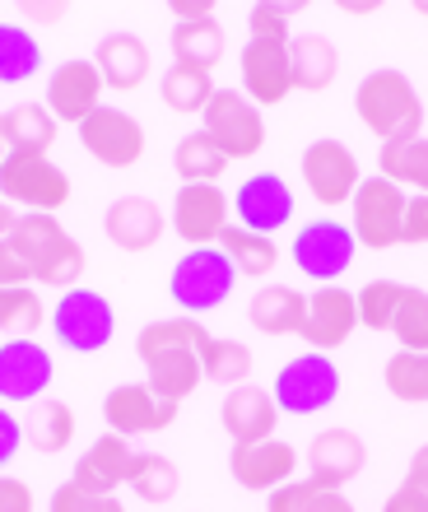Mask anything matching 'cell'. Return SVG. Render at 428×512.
Instances as JSON below:
<instances>
[{"mask_svg":"<svg viewBox=\"0 0 428 512\" xmlns=\"http://www.w3.org/2000/svg\"><path fill=\"white\" fill-rule=\"evenodd\" d=\"M80 145L89 159H98L103 168H135L145 159V126L135 122L131 112L121 108H98L89 122L80 126Z\"/></svg>","mask_w":428,"mask_h":512,"instance_id":"12","label":"cell"},{"mask_svg":"<svg viewBox=\"0 0 428 512\" xmlns=\"http://www.w3.org/2000/svg\"><path fill=\"white\" fill-rule=\"evenodd\" d=\"M107 433L135 438V433H159L177 419V401H163L149 382H121L103 396Z\"/></svg>","mask_w":428,"mask_h":512,"instance_id":"14","label":"cell"},{"mask_svg":"<svg viewBox=\"0 0 428 512\" xmlns=\"http://www.w3.org/2000/svg\"><path fill=\"white\" fill-rule=\"evenodd\" d=\"M219 419H224V433L233 438V447L238 443H266V438H275V429H280V405H275V396L261 387H233L219 401Z\"/></svg>","mask_w":428,"mask_h":512,"instance_id":"22","label":"cell"},{"mask_svg":"<svg viewBox=\"0 0 428 512\" xmlns=\"http://www.w3.org/2000/svg\"><path fill=\"white\" fill-rule=\"evenodd\" d=\"M354 112L382 145L424 135V98L401 70H368L354 89Z\"/></svg>","mask_w":428,"mask_h":512,"instance_id":"1","label":"cell"},{"mask_svg":"<svg viewBox=\"0 0 428 512\" xmlns=\"http://www.w3.org/2000/svg\"><path fill=\"white\" fill-rule=\"evenodd\" d=\"M210 345V331L205 322L196 317H163V322H149L140 326V336H135V354H140V364H149L154 354H168V350H205Z\"/></svg>","mask_w":428,"mask_h":512,"instance_id":"30","label":"cell"},{"mask_svg":"<svg viewBox=\"0 0 428 512\" xmlns=\"http://www.w3.org/2000/svg\"><path fill=\"white\" fill-rule=\"evenodd\" d=\"M47 512H126V508H121L117 494H89V489H80L75 480H66V485L52 494Z\"/></svg>","mask_w":428,"mask_h":512,"instance_id":"45","label":"cell"},{"mask_svg":"<svg viewBox=\"0 0 428 512\" xmlns=\"http://www.w3.org/2000/svg\"><path fill=\"white\" fill-rule=\"evenodd\" d=\"M0 196L24 215H56L70 201V173L47 154H10L0 163Z\"/></svg>","mask_w":428,"mask_h":512,"instance_id":"4","label":"cell"},{"mask_svg":"<svg viewBox=\"0 0 428 512\" xmlns=\"http://www.w3.org/2000/svg\"><path fill=\"white\" fill-rule=\"evenodd\" d=\"M368 461V447L354 429L335 424V429H321L308 447V480L317 489H345L354 475L363 471Z\"/></svg>","mask_w":428,"mask_h":512,"instance_id":"20","label":"cell"},{"mask_svg":"<svg viewBox=\"0 0 428 512\" xmlns=\"http://www.w3.org/2000/svg\"><path fill=\"white\" fill-rule=\"evenodd\" d=\"M131 489L140 503H173L177 489H182V471H177L168 457H159V452H140V461H135V475H131Z\"/></svg>","mask_w":428,"mask_h":512,"instance_id":"37","label":"cell"},{"mask_svg":"<svg viewBox=\"0 0 428 512\" xmlns=\"http://www.w3.org/2000/svg\"><path fill=\"white\" fill-rule=\"evenodd\" d=\"M233 275L238 270L219 247H191L168 275V294L187 317H201V312H214L233 294Z\"/></svg>","mask_w":428,"mask_h":512,"instance_id":"5","label":"cell"},{"mask_svg":"<svg viewBox=\"0 0 428 512\" xmlns=\"http://www.w3.org/2000/svg\"><path fill=\"white\" fill-rule=\"evenodd\" d=\"M228 210H233V201L224 196L219 182H182L173 196V233L187 247H219L224 229L233 224Z\"/></svg>","mask_w":428,"mask_h":512,"instance_id":"10","label":"cell"},{"mask_svg":"<svg viewBox=\"0 0 428 512\" xmlns=\"http://www.w3.org/2000/svg\"><path fill=\"white\" fill-rule=\"evenodd\" d=\"M354 298H359V326H368V331H391L396 308H401V298H405V284L401 280H368Z\"/></svg>","mask_w":428,"mask_h":512,"instance_id":"41","label":"cell"},{"mask_svg":"<svg viewBox=\"0 0 428 512\" xmlns=\"http://www.w3.org/2000/svg\"><path fill=\"white\" fill-rule=\"evenodd\" d=\"M242 70V94L252 98L256 108H280L284 98L294 94V66H289V42H266L247 38L238 56Z\"/></svg>","mask_w":428,"mask_h":512,"instance_id":"13","label":"cell"},{"mask_svg":"<svg viewBox=\"0 0 428 512\" xmlns=\"http://www.w3.org/2000/svg\"><path fill=\"white\" fill-rule=\"evenodd\" d=\"M415 10H419V14H424V19H428V0H419V5H415Z\"/></svg>","mask_w":428,"mask_h":512,"instance_id":"56","label":"cell"},{"mask_svg":"<svg viewBox=\"0 0 428 512\" xmlns=\"http://www.w3.org/2000/svg\"><path fill=\"white\" fill-rule=\"evenodd\" d=\"M201 131L210 135L214 145L224 149V159H256L266 145V122L261 108L242 89H214L210 108L201 112Z\"/></svg>","mask_w":428,"mask_h":512,"instance_id":"7","label":"cell"},{"mask_svg":"<svg viewBox=\"0 0 428 512\" xmlns=\"http://www.w3.org/2000/svg\"><path fill=\"white\" fill-rule=\"evenodd\" d=\"M94 66L107 89L131 94V89H140L149 80V47L135 33H107L94 47Z\"/></svg>","mask_w":428,"mask_h":512,"instance_id":"24","label":"cell"},{"mask_svg":"<svg viewBox=\"0 0 428 512\" xmlns=\"http://www.w3.org/2000/svg\"><path fill=\"white\" fill-rule=\"evenodd\" d=\"M56 364L38 340H5L0 345V401L5 405H33L52 387Z\"/></svg>","mask_w":428,"mask_h":512,"instance_id":"19","label":"cell"},{"mask_svg":"<svg viewBox=\"0 0 428 512\" xmlns=\"http://www.w3.org/2000/svg\"><path fill=\"white\" fill-rule=\"evenodd\" d=\"M377 173L391 177L396 187H410L415 196H428V135L382 145L377 149Z\"/></svg>","mask_w":428,"mask_h":512,"instance_id":"31","label":"cell"},{"mask_svg":"<svg viewBox=\"0 0 428 512\" xmlns=\"http://www.w3.org/2000/svg\"><path fill=\"white\" fill-rule=\"evenodd\" d=\"M308 512H354V503L345 499V489H317Z\"/></svg>","mask_w":428,"mask_h":512,"instance_id":"52","label":"cell"},{"mask_svg":"<svg viewBox=\"0 0 428 512\" xmlns=\"http://www.w3.org/2000/svg\"><path fill=\"white\" fill-rule=\"evenodd\" d=\"M173 56L182 66H201L214 70L224 61V28L214 19H201V24H177L173 28Z\"/></svg>","mask_w":428,"mask_h":512,"instance_id":"36","label":"cell"},{"mask_svg":"<svg viewBox=\"0 0 428 512\" xmlns=\"http://www.w3.org/2000/svg\"><path fill=\"white\" fill-rule=\"evenodd\" d=\"M0 135L10 154H47L61 135V122L47 112V103H19V108L0 112Z\"/></svg>","mask_w":428,"mask_h":512,"instance_id":"26","label":"cell"},{"mask_svg":"<svg viewBox=\"0 0 428 512\" xmlns=\"http://www.w3.org/2000/svg\"><path fill=\"white\" fill-rule=\"evenodd\" d=\"M303 182H308L317 205L354 201V191H359V182H363L354 149H349L345 140H331V135L312 140V145L303 149Z\"/></svg>","mask_w":428,"mask_h":512,"instance_id":"11","label":"cell"},{"mask_svg":"<svg viewBox=\"0 0 428 512\" xmlns=\"http://www.w3.org/2000/svg\"><path fill=\"white\" fill-rule=\"evenodd\" d=\"M289 66H294V89L321 94V89H331L335 70H340V52H335V42L321 38V33H294V42H289Z\"/></svg>","mask_w":428,"mask_h":512,"instance_id":"27","label":"cell"},{"mask_svg":"<svg viewBox=\"0 0 428 512\" xmlns=\"http://www.w3.org/2000/svg\"><path fill=\"white\" fill-rule=\"evenodd\" d=\"M233 215H238L242 229L275 238L294 219V191H289V182L280 173H252L233 191Z\"/></svg>","mask_w":428,"mask_h":512,"instance_id":"18","label":"cell"},{"mask_svg":"<svg viewBox=\"0 0 428 512\" xmlns=\"http://www.w3.org/2000/svg\"><path fill=\"white\" fill-rule=\"evenodd\" d=\"M382 512H428V443L410 457L405 480L391 489V499L382 503Z\"/></svg>","mask_w":428,"mask_h":512,"instance_id":"43","label":"cell"},{"mask_svg":"<svg viewBox=\"0 0 428 512\" xmlns=\"http://www.w3.org/2000/svg\"><path fill=\"white\" fill-rule=\"evenodd\" d=\"M42 326H47V308H42V298L33 284L0 294V331L10 340H33Z\"/></svg>","mask_w":428,"mask_h":512,"instance_id":"40","label":"cell"},{"mask_svg":"<svg viewBox=\"0 0 428 512\" xmlns=\"http://www.w3.org/2000/svg\"><path fill=\"white\" fill-rule=\"evenodd\" d=\"M14 224H19V210H10V201L0 196V243H5V238L14 233Z\"/></svg>","mask_w":428,"mask_h":512,"instance_id":"53","label":"cell"},{"mask_svg":"<svg viewBox=\"0 0 428 512\" xmlns=\"http://www.w3.org/2000/svg\"><path fill=\"white\" fill-rule=\"evenodd\" d=\"M19 447H24V419H14L10 405H0V471L14 461Z\"/></svg>","mask_w":428,"mask_h":512,"instance_id":"49","label":"cell"},{"mask_svg":"<svg viewBox=\"0 0 428 512\" xmlns=\"http://www.w3.org/2000/svg\"><path fill=\"white\" fill-rule=\"evenodd\" d=\"M5 159H10V149H5V135H0V163H5Z\"/></svg>","mask_w":428,"mask_h":512,"instance_id":"55","label":"cell"},{"mask_svg":"<svg viewBox=\"0 0 428 512\" xmlns=\"http://www.w3.org/2000/svg\"><path fill=\"white\" fill-rule=\"evenodd\" d=\"M354 252H359V238H354V229L340 224V219H312V224H303V229L294 233V247H289L294 266L317 284L340 280V275L354 266Z\"/></svg>","mask_w":428,"mask_h":512,"instance_id":"9","label":"cell"},{"mask_svg":"<svg viewBox=\"0 0 428 512\" xmlns=\"http://www.w3.org/2000/svg\"><path fill=\"white\" fill-rule=\"evenodd\" d=\"M382 382L396 401L405 405H428V354H410V350H396L382 368Z\"/></svg>","mask_w":428,"mask_h":512,"instance_id":"39","label":"cell"},{"mask_svg":"<svg viewBox=\"0 0 428 512\" xmlns=\"http://www.w3.org/2000/svg\"><path fill=\"white\" fill-rule=\"evenodd\" d=\"M391 336L401 340V350L428 354V294L424 289H410V284H405V298H401V308H396Z\"/></svg>","mask_w":428,"mask_h":512,"instance_id":"42","label":"cell"},{"mask_svg":"<svg viewBox=\"0 0 428 512\" xmlns=\"http://www.w3.org/2000/svg\"><path fill=\"white\" fill-rule=\"evenodd\" d=\"M42 70L38 38L19 24H0V84H24Z\"/></svg>","mask_w":428,"mask_h":512,"instance_id":"35","label":"cell"},{"mask_svg":"<svg viewBox=\"0 0 428 512\" xmlns=\"http://www.w3.org/2000/svg\"><path fill=\"white\" fill-rule=\"evenodd\" d=\"M177 24H201V19H214V5L210 0H168Z\"/></svg>","mask_w":428,"mask_h":512,"instance_id":"51","label":"cell"},{"mask_svg":"<svg viewBox=\"0 0 428 512\" xmlns=\"http://www.w3.org/2000/svg\"><path fill=\"white\" fill-rule=\"evenodd\" d=\"M173 168H177V177H182V182H219V177H224V168H228V159H224V149L214 145L205 131H191V135H182V140H177Z\"/></svg>","mask_w":428,"mask_h":512,"instance_id":"34","label":"cell"},{"mask_svg":"<svg viewBox=\"0 0 428 512\" xmlns=\"http://www.w3.org/2000/svg\"><path fill=\"white\" fill-rule=\"evenodd\" d=\"M28 14H42V19H61V5H24Z\"/></svg>","mask_w":428,"mask_h":512,"instance_id":"54","label":"cell"},{"mask_svg":"<svg viewBox=\"0 0 428 512\" xmlns=\"http://www.w3.org/2000/svg\"><path fill=\"white\" fill-rule=\"evenodd\" d=\"M70 438H75V410L66 401H56V396H42V401L28 405L24 415V443L56 457V452H66Z\"/></svg>","mask_w":428,"mask_h":512,"instance_id":"28","label":"cell"},{"mask_svg":"<svg viewBox=\"0 0 428 512\" xmlns=\"http://www.w3.org/2000/svg\"><path fill=\"white\" fill-rule=\"evenodd\" d=\"M149 373V387L159 391L163 401H187L191 391L205 382V368H201V350H168V354H154L145 364Z\"/></svg>","mask_w":428,"mask_h":512,"instance_id":"29","label":"cell"},{"mask_svg":"<svg viewBox=\"0 0 428 512\" xmlns=\"http://www.w3.org/2000/svg\"><path fill=\"white\" fill-rule=\"evenodd\" d=\"M163 229H168V219L149 196H117L103 215V233L121 252H149L163 238Z\"/></svg>","mask_w":428,"mask_h":512,"instance_id":"23","label":"cell"},{"mask_svg":"<svg viewBox=\"0 0 428 512\" xmlns=\"http://www.w3.org/2000/svg\"><path fill=\"white\" fill-rule=\"evenodd\" d=\"M0 512H33V489L14 475H0Z\"/></svg>","mask_w":428,"mask_h":512,"instance_id":"50","label":"cell"},{"mask_svg":"<svg viewBox=\"0 0 428 512\" xmlns=\"http://www.w3.org/2000/svg\"><path fill=\"white\" fill-rule=\"evenodd\" d=\"M405 187H396L391 177L373 173L363 177L359 191H354V201H349V229L359 238V247L368 252H391V247H401V229H405Z\"/></svg>","mask_w":428,"mask_h":512,"instance_id":"3","label":"cell"},{"mask_svg":"<svg viewBox=\"0 0 428 512\" xmlns=\"http://www.w3.org/2000/svg\"><path fill=\"white\" fill-rule=\"evenodd\" d=\"M303 10V5H252V14H247V28H252V38H266V42H294V28H289V19Z\"/></svg>","mask_w":428,"mask_h":512,"instance_id":"44","label":"cell"},{"mask_svg":"<svg viewBox=\"0 0 428 512\" xmlns=\"http://www.w3.org/2000/svg\"><path fill=\"white\" fill-rule=\"evenodd\" d=\"M303 317H308V298L298 289H289V284H261L252 294V303H247V322L261 336H298Z\"/></svg>","mask_w":428,"mask_h":512,"instance_id":"25","label":"cell"},{"mask_svg":"<svg viewBox=\"0 0 428 512\" xmlns=\"http://www.w3.org/2000/svg\"><path fill=\"white\" fill-rule=\"evenodd\" d=\"M270 396L280 405V415H321V410L335 405V396H340V368H335L326 354L308 350L280 368Z\"/></svg>","mask_w":428,"mask_h":512,"instance_id":"8","label":"cell"},{"mask_svg":"<svg viewBox=\"0 0 428 512\" xmlns=\"http://www.w3.org/2000/svg\"><path fill=\"white\" fill-rule=\"evenodd\" d=\"M312 499H317V485H312V480H289V485H280L270 494L266 512H308Z\"/></svg>","mask_w":428,"mask_h":512,"instance_id":"46","label":"cell"},{"mask_svg":"<svg viewBox=\"0 0 428 512\" xmlns=\"http://www.w3.org/2000/svg\"><path fill=\"white\" fill-rule=\"evenodd\" d=\"M359 331V298L340 289V284H321L308 294V317H303V331L298 336L308 340V350L331 354L340 350L349 336Z\"/></svg>","mask_w":428,"mask_h":512,"instance_id":"16","label":"cell"},{"mask_svg":"<svg viewBox=\"0 0 428 512\" xmlns=\"http://www.w3.org/2000/svg\"><path fill=\"white\" fill-rule=\"evenodd\" d=\"M10 247L24 256V266L33 270V284H52V289H75L84 275V247L61 229L56 215H19L10 233Z\"/></svg>","mask_w":428,"mask_h":512,"instance_id":"2","label":"cell"},{"mask_svg":"<svg viewBox=\"0 0 428 512\" xmlns=\"http://www.w3.org/2000/svg\"><path fill=\"white\" fill-rule=\"evenodd\" d=\"M201 368H205V382H219V387H242L247 373H252V350L242 340H219L210 336V345L201 350Z\"/></svg>","mask_w":428,"mask_h":512,"instance_id":"38","label":"cell"},{"mask_svg":"<svg viewBox=\"0 0 428 512\" xmlns=\"http://www.w3.org/2000/svg\"><path fill=\"white\" fill-rule=\"evenodd\" d=\"M33 284V270L24 266V256L10 247V238L0 243V294H10V289H28Z\"/></svg>","mask_w":428,"mask_h":512,"instance_id":"47","label":"cell"},{"mask_svg":"<svg viewBox=\"0 0 428 512\" xmlns=\"http://www.w3.org/2000/svg\"><path fill=\"white\" fill-rule=\"evenodd\" d=\"M52 331L66 350L98 354L117 336V312H112V303H107L98 289H80V284H75V289H66V294L56 298Z\"/></svg>","mask_w":428,"mask_h":512,"instance_id":"6","label":"cell"},{"mask_svg":"<svg viewBox=\"0 0 428 512\" xmlns=\"http://www.w3.org/2000/svg\"><path fill=\"white\" fill-rule=\"evenodd\" d=\"M228 471L242 489L252 494H275L298 475V447L284 438H266V443H238L228 452Z\"/></svg>","mask_w":428,"mask_h":512,"instance_id":"17","label":"cell"},{"mask_svg":"<svg viewBox=\"0 0 428 512\" xmlns=\"http://www.w3.org/2000/svg\"><path fill=\"white\" fill-rule=\"evenodd\" d=\"M159 94L163 103L173 112H205L210 108V98H214V80H210V70L201 66H182V61H173V66L163 70V84H159Z\"/></svg>","mask_w":428,"mask_h":512,"instance_id":"33","label":"cell"},{"mask_svg":"<svg viewBox=\"0 0 428 512\" xmlns=\"http://www.w3.org/2000/svg\"><path fill=\"white\" fill-rule=\"evenodd\" d=\"M135 461H140V452L131 447V438L103 433V438L75 461V475H70V480L80 489H89V494H117L121 485H131Z\"/></svg>","mask_w":428,"mask_h":512,"instance_id":"21","label":"cell"},{"mask_svg":"<svg viewBox=\"0 0 428 512\" xmlns=\"http://www.w3.org/2000/svg\"><path fill=\"white\" fill-rule=\"evenodd\" d=\"M219 252L233 261L238 275H252V280H261V275H270V270L280 266V247H275V238L242 229V224H228L224 238H219Z\"/></svg>","mask_w":428,"mask_h":512,"instance_id":"32","label":"cell"},{"mask_svg":"<svg viewBox=\"0 0 428 512\" xmlns=\"http://www.w3.org/2000/svg\"><path fill=\"white\" fill-rule=\"evenodd\" d=\"M103 94H107V84L98 75L94 56L89 61H61L52 70V80H47V112H52L56 122L84 126L103 108Z\"/></svg>","mask_w":428,"mask_h":512,"instance_id":"15","label":"cell"},{"mask_svg":"<svg viewBox=\"0 0 428 512\" xmlns=\"http://www.w3.org/2000/svg\"><path fill=\"white\" fill-rule=\"evenodd\" d=\"M401 243H410V247H424L428 243V196H410V205H405Z\"/></svg>","mask_w":428,"mask_h":512,"instance_id":"48","label":"cell"}]
</instances>
